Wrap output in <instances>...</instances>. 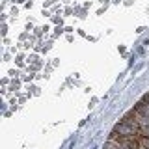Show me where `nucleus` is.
<instances>
[{
	"label": "nucleus",
	"mask_w": 149,
	"mask_h": 149,
	"mask_svg": "<svg viewBox=\"0 0 149 149\" xmlns=\"http://www.w3.org/2000/svg\"><path fill=\"white\" fill-rule=\"evenodd\" d=\"M136 123L140 125V127H149V116H138Z\"/></svg>",
	"instance_id": "obj_2"
},
{
	"label": "nucleus",
	"mask_w": 149,
	"mask_h": 149,
	"mask_svg": "<svg viewBox=\"0 0 149 149\" xmlns=\"http://www.w3.org/2000/svg\"><path fill=\"white\" fill-rule=\"evenodd\" d=\"M140 146H142L143 149H149V138L142 136V140H140Z\"/></svg>",
	"instance_id": "obj_3"
},
{
	"label": "nucleus",
	"mask_w": 149,
	"mask_h": 149,
	"mask_svg": "<svg viewBox=\"0 0 149 149\" xmlns=\"http://www.w3.org/2000/svg\"><path fill=\"white\" fill-rule=\"evenodd\" d=\"M142 136H146V138H149V127H140V130H138Z\"/></svg>",
	"instance_id": "obj_4"
},
{
	"label": "nucleus",
	"mask_w": 149,
	"mask_h": 149,
	"mask_svg": "<svg viewBox=\"0 0 149 149\" xmlns=\"http://www.w3.org/2000/svg\"><path fill=\"white\" fill-rule=\"evenodd\" d=\"M134 112H136L138 116H149V104L143 101H140L136 104V108H134Z\"/></svg>",
	"instance_id": "obj_1"
},
{
	"label": "nucleus",
	"mask_w": 149,
	"mask_h": 149,
	"mask_svg": "<svg viewBox=\"0 0 149 149\" xmlns=\"http://www.w3.org/2000/svg\"><path fill=\"white\" fill-rule=\"evenodd\" d=\"M143 102H147V104H149V93H147V95H143V99H142Z\"/></svg>",
	"instance_id": "obj_5"
}]
</instances>
